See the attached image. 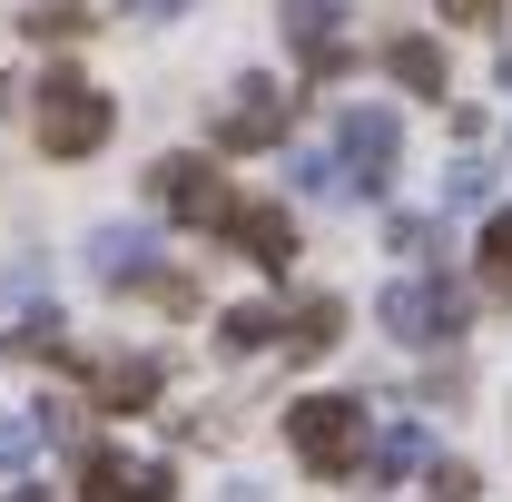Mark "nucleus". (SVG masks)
Listing matches in <instances>:
<instances>
[{
  "label": "nucleus",
  "instance_id": "obj_1",
  "mask_svg": "<svg viewBox=\"0 0 512 502\" xmlns=\"http://www.w3.org/2000/svg\"><path fill=\"white\" fill-rule=\"evenodd\" d=\"M217 335L237 345V355H316L345 335V306L335 296H296V306H227L217 315Z\"/></svg>",
  "mask_w": 512,
  "mask_h": 502
},
{
  "label": "nucleus",
  "instance_id": "obj_2",
  "mask_svg": "<svg viewBox=\"0 0 512 502\" xmlns=\"http://www.w3.org/2000/svg\"><path fill=\"white\" fill-rule=\"evenodd\" d=\"M463 325H473V286L444 276V266H434V276H394V286H384V335H394V345H453Z\"/></svg>",
  "mask_w": 512,
  "mask_h": 502
},
{
  "label": "nucleus",
  "instance_id": "obj_3",
  "mask_svg": "<svg viewBox=\"0 0 512 502\" xmlns=\"http://www.w3.org/2000/svg\"><path fill=\"white\" fill-rule=\"evenodd\" d=\"M286 443L306 473H355L365 463V404L355 394H296L286 404Z\"/></svg>",
  "mask_w": 512,
  "mask_h": 502
},
{
  "label": "nucleus",
  "instance_id": "obj_4",
  "mask_svg": "<svg viewBox=\"0 0 512 502\" xmlns=\"http://www.w3.org/2000/svg\"><path fill=\"white\" fill-rule=\"evenodd\" d=\"M109 128H119L109 89H89L79 69H50V79H40V148H50V158H89V148H109Z\"/></svg>",
  "mask_w": 512,
  "mask_h": 502
},
{
  "label": "nucleus",
  "instance_id": "obj_5",
  "mask_svg": "<svg viewBox=\"0 0 512 502\" xmlns=\"http://www.w3.org/2000/svg\"><path fill=\"white\" fill-rule=\"evenodd\" d=\"M148 197H158L178 227H207V237L237 227V197L217 178V158H158V168H148Z\"/></svg>",
  "mask_w": 512,
  "mask_h": 502
},
{
  "label": "nucleus",
  "instance_id": "obj_6",
  "mask_svg": "<svg viewBox=\"0 0 512 502\" xmlns=\"http://www.w3.org/2000/svg\"><path fill=\"white\" fill-rule=\"evenodd\" d=\"M335 158H345L355 197L394 188V168H404V119H394V109H335Z\"/></svg>",
  "mask_w": 512,
  "mask_h": 502
},
{
  "label": "nucleus",
  "instance_id": "obj_7",
  "mask_svg": "<svg viewBox=\"0 0 512 502\" xmlns=\"http://www.w3.org/2000/svg\"><path fill=\"white\" fill-rule=\"evenodd\" d=\"M79 493L89 502H178V473L168 463H138L119 443H89L79 453Z\"/></svg>",
  "mask_w": 512,
  "mask_h": 502
},
{
  "label": "nucleus",
  "instance_id": "obj_8",
  "mask_svg": "<svg viewBox=\"0 0 512 502\" xmlns=\"http://www.w3.org/2000/svg\"><path fill=\"white\" fill-rule=\"evenodd\" d=\"M286 138V89L276 79H247L227 109H217V148H276Z\"/></svg>",
  "mask_w": 512,
  "mask_h": 502
},
{
  "label": "nucleus",
  "instance_id": "obj_9",
  "mask_svg": "<svg viewBox=\"0 0 512 502\" xmlns=\"http://www.w3.org/2000/svg\"><path fill=\"white\" fill-rule=\"evenodd\" d=\"M256 266H296V217L286 207H237V227H227Z\"/></svg>",
  "mask_w": 512,
  "mask_h": 502
},
{
  "label": "nucleus",
  "instance_id": "obj_10",
  "mask_svg": "<svg viewBox=\"0 0 512 502\" xmlns=\"http://www.w3.org/2000/svg\"><path fill=\"white\" fill-rule=\"evenodd\" d=\"M286 40H296V60H306V69H335V60H345V40H335V0H286Z\"/></svg>",
  "mask_w": 512,
  "mask_h": 502
},
{
  "label": "nucleus",
  "instance_id": "obj_11",
  "mask_svg": "<svg viewBox=\"0 0 512 502\" xmlns=\"http://www.w3.org/2000/svg\"><path fill=\"white\" fill-rule=\"evenodd\" d=\"M424 463H434V434H424V424H384L375 453H365L375 483H404V473H424Z\"/></svg>",
  "mask_w": 512,
  "mask_h": 502
},
{
  "label": "nucleus",
  "instance_id": "obj_12",
  "mask_svg": "<svg viewBox=\"0 0 512 502\" xmlns=\"http://www.w3.org/2000/svg\"><path fill=\"white\" fill-rule=\"evenodd\" d=\"M384 69H394L414 99H444V50H434L424 30H414V40H384Z\"/></svg>",
  "mask_w": 512,
  "mask_h": 502
},
{
  "label": "nucleus",
  "instance_id": "obj_13",
  "mask_svg": "<svg viewBox=\"0 0 512 502\" xmlns=\"http://www.w3.org/2000/svg\"><path fill=\"white\" fill-rule=\"evenodd\" d=\"M89 266H99L109 286H138V266H148V237H138V227H99V237H89Z\"/></svg>",
  "mask_w": 512,
  "mask_h": 502
},
{
  "label": "nucleus",
  "instance_id": "obj_14",
  "mask_svg": "<svg viewBox=\"0 0 512 502\" xmlns=\"http://www.w3.org/2000/svg\"><path fill=\"white\" fill-rule=\"evenodd\" d=\"M89 394H99V404H148V394H158V365H138V355H128V365H89Z\"/></svg>",
  "mask_w": 512,
  "mask_h": 502
},
{
  "label": "nucleus",
  "instance_id": "obj_15",
  "mask_svg": "<svg viewBox=\"0 0 512 502\" xmlns=\"http://www.w3.org/2000/svg\"><path fill=\"white\" fill-rule=\"evenodd\" d=\"M286 178H296L306 197H355V178H345V158H335V148H296V158H286Z\"/></svg>",
  "mask_w": 512,
  "mask_h": 502
},
{
  "label": "nucleus",
  "instance_id": "obj_16",
  "mask_svg": "<svg viewBox=\"0 0 512 502\" xmlns=\"http://www.w3.org/2000/svg\"><path fill=\"white\" fill-rule=\"evenodd\" d=\"M40 443H50V414H10V424H0V483H10V473H30V453H40Z\"/></svg>",
  "mask_w": 512,
  "mask_h": 502
},
{
  "label": "nucleus",
  "instance_id": "obj_17",
  "mask_svg": "<svg viewBox=\"0 0 512 502\" xmlns=\"http://www.w3.org/2000/svg\"><path fill=\"white\" fill-rule=\"evenodd\" d=\"M473 266H483V286H493V296H512V207L483 227V256H473Z\"/></svg>",
  "mask_w": 512,
  "mask_h": 502
},
{
  "label": "nucleus",
  "instance_id": "obj_18",
  "mask_svg": "<svg viewBox=\"0 0 512 502\" xmlns=\"http://www.w3.org/2000/svg\"><path fill=\"white\" fill-rule=\"evenodd\" d=\"M79 30H89L79 0H40V10H30V40H79Z\"/></svg>",
  "mask_w": 512,
  "mask_h": 502
},
{
  "label": "nucleus",
  "instance_id": "obj_19",
  "mask_svg": "<svg viewBox=\"0 0 512 502\" xmlns=\"http://www.w3.org/2000/svg\"><path fill=\"white\" fill-rule=\"evenodd\" d=\"M444 20H453V30H493V20H503V0H444Z\"/></svg>",
  "mask_w": 512,
  "mask_h": 502
},
{
  "label": "nucleus",
  "instance_id": "obj_20",
  "mask_svg": "<svg viewBox=\"0 0 512 502\" xmlns=\"http://www.w3.org/2000/svg\"><path fill=\"white\" fill-rule=\"evenodd\" d=\"M483 188H493V168H473V158H453V207H473Z\"/></svg>",
  "mask_w": 512,
  "mask_h": 502
},
{
  "label": "nucleus",
  "instance_id": "obj_21",
  "mask_svg": "<svg viewBox=\"0 0 512 502\" xmlns=\"http://www.w3.org/2000/svg\"><path fill=\"white\" fill-rule=\"evenodd\" d=\"M158 10H178V0H138V20H158Z\"/></svg>",
  "mask_w": 512,
  "mask_h": 502
},
{
  "label": "nucleus",
  "instance_id": "obj_22",
  "mask_svg": "<svg viewBox=\"0 0 512 502\" xmlns=\"http://www.w3.org/2000/svg\"><path fill=\"white\" fill-rule=\"evenodd\" d=\"M444 502H463V473H444Z\"/></svg>",
  "mask_w": 512,
  "mask_h": 502
},
{
  "label": "nucleus",
  "instance_id": "obj_23",
  "mask_svg": "<svg viewBox=\"0 0 512 502\" xmlns=\"http://www.w3.org/2000/svg\"><path fill=\"white\" fill-rule=\"evenodd\" d=\"M503 79H512V50H503Z\"/></svg>",
  "mask_w": 512,
  "mask_h": 502
}]
</instances>
